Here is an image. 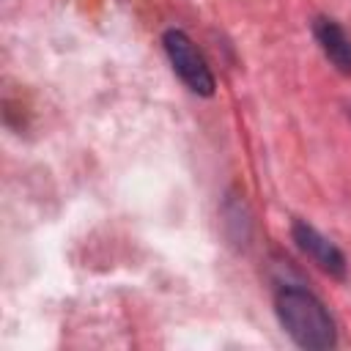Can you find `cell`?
<instances>
[{"instance_id": "6da1fadb", "label": "cell", "mask_w": 351, "mask_h": 351, "mask_svg": "<svg viewBox=\"0 0 351 351\" xmlns=\"http://www.w3.org/2000/svg\"><path fill=\"white\" fill-rule=\"evenodd\" d=\"M274 310L288 337L307 351H326L337 343V329L324 302L299 285H282L274 296Z\"/></svg>"}, {"instance_id": "7a4b0ae2", "label": "cell", "mask_w": 351, "mask_h": 351, "mask_svg": "<svg viewBox=\"0 0 351 351\" xmlns=\"http://www.w3.org/2000/svg\"><path fill=\"white\" fill-rule=\"evenodd\" d=\"M162 44H165V52H167V60L173 66V71L181 77V82L197 93V96H211L217 82H214V74L206 63V58L200 55V49L195 47V41L184 33V30H167L162 36Z\"/></svg>"}, {"instance_id": "3957f363", "label": "cell", "mask_w": 351, "mask_h": 351, "mask_svg": "<svg viewBox=\"0 0 351 351\" xmlns=\"http://www.w3.org/2000/svg\"><path fill=\"white\" fill-rule=\"evenodd\" d=\"M291 236H293L296 247H299V250H302L318 269H324L326 274H332V277H337V280L346 277V271H348L346 255L340 252L337 244H332V241H329L324 233H318L310 222L296 219L293 228H291Z\"/></svg>"}, {"instance_id": "277c9868", "label": "cell", "mask_w": 351, "mask_h": 351, "mask_svg": "<svg viewBox=\"0 0 351 351\" xmlns=\"http://www.w3.org/2000/svg\"><path fill=\"white\" fill-rule=\"evenodd\" d=\"M313 36H315L321 52L326 55V60L340 74H351V36L329 16H318L313 22Z\"/></svg>"}]
</instances>
